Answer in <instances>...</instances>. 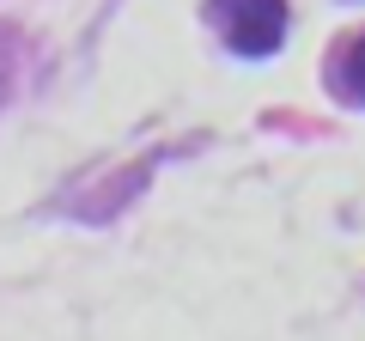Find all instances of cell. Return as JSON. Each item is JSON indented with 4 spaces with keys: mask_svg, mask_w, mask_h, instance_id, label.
I'll list each match as a JSON object with an SVG mask.
<instances>
[{
    "mask_svg": "<svg viewBox=\"0 0 365 341\" xmlns=\"http://www.w3.org/2000/svg\"><path fill=\"white\" fill-rule=\"evenodd\" d=\"M323 86H329V98H335V104L365 110V31H353V37H341L335 49H329Z\"/></svg>",
    "mask_w": 365,
    "mask_h": 341,
    "instance_id": "7a4b0ae2",
    "label": "cell"
},
{
    "mask_svg": "<svg viewBox=\"0 0 365 341\" xmlns=\"http://www.w3.org/2000/svg\"><path fill=\"white\" fill-rule=\"evenodd\" d=\"M207 25L244 61H268L287 43V0H207Z\"/></svg>",
    "mask_w": 365,
    "mask_h": 341,
    "instance_id": "6da1fadb",
    "label": "cell"
}]
</instances>
